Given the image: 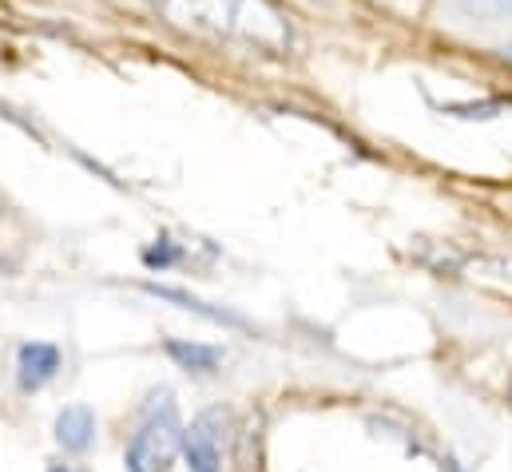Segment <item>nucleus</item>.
Listing matches in <instances>:
<instances>
[{
    "label": "nucleus",
    "instance_id": "nucleus-5",
    "mask_svg": "<svg viewBox=\"0 0 512 472\" xmlns=\"http://www.w3.org/2000/svg\"><path fill=\"white\" fill-rule=\"evenodd\" d=\"M56 441L64 453H88L96 445V413L88 405H68L56 417Z\"/></svg>",
    "mask_w": 512,
    "mask_h": 472
},
{
    "label": "nucleus",
    "instance_id": "nucleus-3",
    "mask_svg": "<svg viewBox=\"0 0 512 472\" xmlns=\"http://www.w3.org/2000/svg\"><path fill=\"white\" fill-rule=\"evenodd\" d=\"M56 369H60V350L56 346H48V342L20 346V354H16V381H20L24 393L44 389L56 377Z\"/></svg>",
    "mask_w": 512,
    "mask_h": 472
},
{
    "label": "nucleus",
    "instance_id": "nucleus-10",
    "mask_svg": "<svg viewBox=\"0 0 512 472\" xmlns=\"http://www.w3.org/2000/svg\"><path fill=\"white\" fill-rule=\"evenodd\" d=\"M52 472H76V469H52Z\"/></svg>",
    "mask_w": 512,
    "mask_h": 472
},
{
    "label": "nucleus",
    "instance_id": "nucleus-4",
    "mask_svg": "<svg viewBox=\"0 0 512 472\" xmlns=\"http://www.w3.org/2000/svg\"><path fill=\"white\" fill-rule=\"evenodd\" d=\"M151 298H163V302H175L179 310H187V314H199V318H207V322H215V326H231V330H247V318H239V314H231V310H223V306H211V302H203V298H195V294H187V290H175V286H159V282H147L143 286Z\"/></svg>",
    "mask_w": 512,
    "mask_h": 472
},
{
    "label": "nucleus",
    "instance_id": "nucleus-11",
    "mask_svg": "<svg viewBox=\"0 0 512 472\" xmlns=\"http://www.w3.org/2000/svg\"><path fill=\"white\" fill-rule=\"evenodd\" d=\"M0 270H4V262H0Z\"/></svg>",
    "mask_w": 512,
    "mask_h": 472
},
{
    "label": "nucleus",
    "instance_id": "nucleus-2",
    "mask_svg": "<svg viewBox=\"0 0 512 472\" xmlns=\"http://www.w3.org/2000/svg\"><path fill=\"white\" fill-rule=\"evenodd\" d=\"M187 472H223V453H219V413H203L183 429L179 445Z\"/></svg>",
    "mask_w": 512,
    "mask_h": 472
},
{
    "label": "nucleus",
    "instance_id": "nucleus-7",
    "mask_svg": "<svg viewBox=\"0 0 512 472\" xmlns=\"http://www.w3.org/2000/svg\"><path fill=\"white\" fill-rule=\"evenodd\" d=\"M465 16L481 24H512V0H457Z\"/></svg>",
    "mask_w": 512,
    "mask_h": 472
},
{
    "label": "nucleus",
    "instance_id": "nucleus-6",
    "mask_svg": "<svg viewBox=\"0 0 512 472\" xmlns=\"http://www.w3.org/2000/svg\"><path fill=\"white\" fill-rule=\"evenodd\" d=\"M167 357L179 365V369H191V373H211L219 361H223V350L219 346H203V342H183V338H167Z\"/></svg>",
    "mask_w": 512,
    "mask_h": 472
},
{
    "label": "nucleus",
    "instance_id": "nucleus-12",
    "mask_svg": "<svg viewBox=\"0 0 512 472\" xmlns=\"http://www.w3.org/2000/svg\"><path fill=\"white\" fill-rule=\"evenodd\" d=\"M509 401H512V397H509Z\"/></svg>",
    "mask_w": 512,
    "mask_h": 472
},
{
    "label": "nucleus",
    "instance_id": "nucleus-1",
    "mask_svg": "<svg viewBox=\"0 0 512 472\" xmlns=\"http://www.w3.org/2000/svg\"><path fill=\"white\" fill-rule=\"evenodd\" d=\"M163 401H155L147 409V417L139 421L135 437L128 445V457H124V469L128 472H167L179 457V445H183V421H179V409L171 401V389L159 393Z\"/></svg>",
    "mask_w": 512,
    "mask_h": 472
},
{
    "label": "nucleus",
    "instance_id": "nucleus-8",
    "mask_svg": "<svg viewBox=\"0 0 512 472\" xmlns=\"http://www.w3.org/2000/svg\"><path fill=\"white\" fill-rule=\"evenodd\" d=\"M143 262H147L151 270H167V266H175V262H179V250L171 246V238H159L155 246H147V250H143Z\"/></svg>",
    "mask_w": 512,
    "mask_h": 472
},
{
    "label": "nucleus",
    "instance_id": "nucleus-9",
    "mask_svg": "<svg viewBox=\"0 0 512 472\" xmlns=\"http://www.w3.org/2000/svg\"><path fill=\"white\" fill-rule=\"evenodd\" d=\"M445 472H465V469H461V465H457V461L449 457V461H445Z\"/></svg>",
    "mask_w": 512,
    "mask_h": 472
}]
</instances>
